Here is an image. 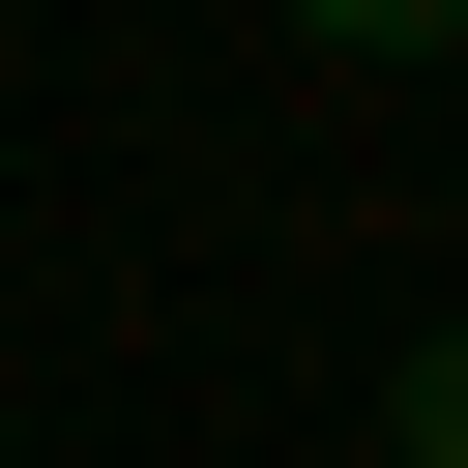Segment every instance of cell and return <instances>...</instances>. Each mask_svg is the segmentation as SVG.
Masks as SVG:
<instances>
[{"mask_svg":"<svg viewBox=\"0 0 468 468\" xmlns=\"http://www.w3.org/2000/svg\"><path fill=\"white\" fill-rule=\"evenodd\" d=\"M380 468H468V322H410V380H380Z\"/></svg>","mask_w":468,"mask_h":468,"instance_id":"cell-1","label":"cell"},{"mask_svg":"<svg viewBox=\"0 0 468 468\" xmlns=\"http://www.w3.org/2000/svg\"><path fill=\"white\" fill-rule=\"evenodd\" d=\"M292 29H322V58H439L468 0H292Z\"/></svg>","mask_w":468,"mask_h":468,"instance_id":"cell-2","label":"cell"}]
</instances>
